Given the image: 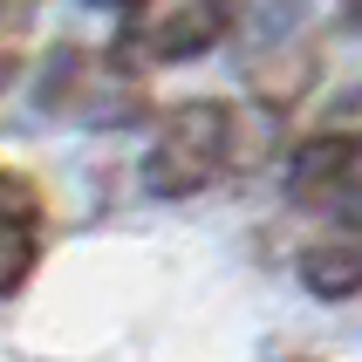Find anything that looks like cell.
I'll use <instances>...</instances> for the list:
<instances>
[{
    "instance_id": "cell-4",
    "label": "cell",
    "mask_w": 362,
    "mask_h": 362,
    "mask_svg": "<svg viewBox=\"0 0 362 362\" xmlns=\"http://www.w3.org/2000/svg\"><path fill=\"white\" fill-rule=\"evenodd\" d=\"M123 41L151 62H192L233 35V0H123Z\"/></svg>"
},
{
    "instance_id": "cell-8",
    "label": "cell",
    "mask_w": 362,
    "mask_h": 362,
    "mask_svg": "<svg viewBox=\"0 0 362 362\" xmlns=\"http://www.w3.org/2000/svg\"><path fill=\"white\" fill-rule=\"evenodd\" d=\"M328 212H335V226H349V233H362V171H349L335 192H328Z\"/></svg>"
},
{
    "instance_id": "cell-5",
    "label": "cell",
    "mask_w": 362,
    "mask_h": 362,
    "mask_svg": "<svg viewBox=\"0 0 362 362\" xmlns=\"http://www.w3.org/2000/svg\"><path fill=\"white\" fill-rule=\"evenodd\" d=\"M35 253H41V199L28 178L0 171V294H14L35 274Z\"/></svg>"
},
{
    "instance_id": "cell-1",
    "label": "cell",
    "mask_w": 362,
    "mask_h": 362,
    "mask_svg": "<svg viewBox=\"0 0 362 362\" xmlns=\"http://www.w3.org/2000/svg\"><path fill=\"white\" fill-rule=\"evenodd\" d=\"M240 76L274 110H287L301 89H315V76H322V35H315V7L308 0H253L246 7Z\"/></svg>"
},
{
    "instance_id": "cell-7",
    "label": "cell",
    "mask_w": 362,
    "mask_h": 362,
    "mask_svg": "<svg viewBox=\"0 0 362 362\" xmlns=\"http://www.w3.org/2000/svg\"><path fill=\"white\" fill-rule=\"evenodd\" d=\"M315 137H335V144H349V151L362 158V82H356V89H342V96L322 110Z\"/></svg>"
},
{
    "instance_id": "cell-6",
    "label": "cell",
    "mask_w": 362,
    "mask_h": 362,
    "mask_svg": "<svg viewBox=\"0 0 362 362\" xmlns=\"http://www.w3.org/2000/svg\"><path fill=\"white\" fill-rule=\"evenodd\" d=\"M301 281H308V294H322V301H349V294H362V233L335 226V233H322V240H308Z\"/></svg>"
},
{
    "instance_id": "cell-11",
    "label": "cell",
    "mask_w": 362,
    "mask_h": 362,
    "mask_svg": "<svg viewBox=\"0 0 362 362\" xmlns=\"http://www.w3.org/2000/svg\"><path fill=\"white\" fill-rule=\"evenodd\" d=\"M342 14H349V21H356V28H362V0H342Z\"/></svg>"
},
{
    "instance_id": "cell-3",
    "label": "cell",
    "mask_w": 362,
    "mask_h": 362,
    "mask_svg": "<svg viewBox=\"0 0 362 362\" xmlns=\"http://www.w3.org/2000/svg\"><path fill=\"white\" fill-rule=\"evenodd\" d=\"M233 158V110L226 103H178L158 117V137L144 151V185L158 199H192Z\"/></svg>"
},
{
    "instance_id": "cell-10",
    "label": "cell",
    "mask_w": 362,
    "mask_h": 362,
    "mask_svg": "<svg viewBox=\"0 0 362 362\" xmlns=\"http://www.w3.org/2000/svg\"><path fill=\"white\" fill-rule=\"evenodd\" d=\"M7 82H14V48L0 41V89H7Z\"/></svg>"
},
{
    "instance_id": "cell-9",
    "label": "cell",
    "mask_w": 362,
    "mask_h": 362,
    "mask_svg": "<svg viewBox=\"0 0 362 362\" xmlns=\"http://www.w3.org/2000/svg\"><path fill=\"white\" fill-rule=\"evenodd\" d=\"M48 7V0H0V41H14V35H28L35 28V14Z\"/></svg>"
},
{
    "instance_id": "cell-2",
    "label": "cell",
    "mask_w": 362,
    "mask_h": 362,
    "mask_svg": "<svg viewBox=\"0 0 362 362\" xmlns=\"http://www.w3.org/2000/svg\"><path fill=\"white\" fill-rule=\"evenodd\" d=\"M41 110L62 123H82V130H123V123L144 117V89L117 55L69 41L41 69Z\"/></svg>"
}]
</instances>
